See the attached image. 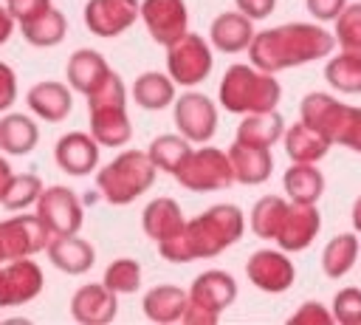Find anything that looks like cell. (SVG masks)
Listing matches in <instances>:
<instances>
[{
    "label": "cell",
    "instance_id": "obj_41",
    "mask_svg": "<svg viewBox=\"0 0 361 325\" xmlns=\"http://www.w3.org/2000/svg\"><path fill=\"white\" fill-rule=\"evenodd\" d=\"M288 322H290V325H333L336 319H333V311H327V305L310 300V302L299 305V311L290 314Z\"/></svg>",
    "mask_w": 361,
    "mask_h": 325
},
{
    "label": "cell",
    "instance_id": "obj_38",
    "mask_svg": "<svg viewBox=\"0 0 361 325\" xmlns=\"http://www.w3.org/2000/svg\"><path fill=\"white\" fill-rule=\"evenodd\" d=\"M333 40L336 45H341V51L361 57V3H350L338 11Z\"/></svg>",
    "mask_w": 361,
    "mask_h": 325
},
{
    "label": "cell",
    "instance_id": "obj_3",
    "mask_svg": "<svg viewBox=\"0 0 361 325\" xmlns=\"http://www.w3.org/2000/svg\"><path fill=\"white\" fill-rule=\"evenodd\" d=\"M279 96H282V88L274 79V73L259 71L254 65H231L223 73L220 90H217L220 105L228 113H243V116L274 110Z\"/></svg>",
    "mask_w": 361,
    "mask_h": 325
},
{
    "label": "cell",
    "instance_id": "obj_17",
    "mask_svg": "<svg viewBox=\"0 0 361 325\" xmlns=\"http://www.w3.org/2000/svg\"><path fill=\"white\" fill-rule=\"evenodd\" d=\"M347 110H350V105L338 102L336 96H330L324 90H313L299 105V122L310 124L313 130H319L324 138H330L336 144V138L341 133V124L347 119Z\"/></svg>",
    "mask_w": 361,
    "mask_h": 325
},
{
    "label": "cell",
    "instance_id": "obj_46",
    "mask_svg": "<svg viewBox=\"0 0 361 325\" xmlns=\"http://www.w3.org/2000/svg\"><path fill=\"white\" fill-rule=\"evenodd\" d=\"M305 6L316 20H336L347 0H305Z\"/></svg>",
    "mask_w": 361,
    "mask_h": 325
},
{
    "label": "cell",
    "instance_id": "obj_51",
    "mask_svg": "<svg viewBox=\"0 0 361 325\" xmlns=\"http://www.w3.org/2000/svg\"><path fill=\"white\" fill-rule=\"evenodd\" d=\"M358 246H361V243H358Z\"/></svg>",
    "mask_w": 361,
    "mask_h": 325
},
{
    "label": "cell",
    "instance_id": "obj_4",
    "mask_svg": "<svg viewBox=\"0 0 361 325\" xmlns=\"http://www.w3.org/2000/svg\"><path fill=\"white\" fill-rule=\"evenodd\" d=\"M90 110V136L99 147H124L133 138V124L127 116V90L118 73H107V79L87 96Z\"/></svg>",
    "mask_w": 361,
    "mask_h": 325
},
{
    "label": "cell",
    "instance_id": "obj_39",
    "mask_svg": "<svg viewBox=\"0 0 361 325\" xmlns=\"http://www.w3.org/2000/svg\"><path fill=\"white\" fill-rule=\"evenodd\" d=\"M102 283L116 294H135L141 288V266L133 257H118L104 268Z\"/></svg>",
    "mask_w": 361,
    "mask_h": 325
},
{
    "label": "cell",
    "instance_id": "obj_32",
    "mask_svg": "<svg viewBox=\"0 0 361 325\" xmlns=\"http://www.w3.org/2000/svg\"><path fill=\"white\" fill-rule=\"evenodd\" d=\"M133 99L144 107V110H164L175 102V82L169 79V73L161 71H147L135 79L133 85Z\"/></svg>",
    "mask_w": 361,
    "mask_h": 325
},
{
    "label": "cell",
    "instance_id": "obj_21",
    "mask_svg": "<svg viewBox=\"0 0 361 325\" xmlns=\"http://www.w3.org/2000/svg\"><path fill=\"white\" fill-rule=\"evenodd\" d=\"M45 252H48L51 266L65 274H87L96 263L93 246L76 235H51Z\"/></svg>",
    "mask_w": 361,
    "mask_h": 325
},
{
    "label": "cell",
    "instance_id": "obj_25",
    "mask_svg": "<svg viewBox=\"0 0 361 325\" xmlns=\"http://www.w3.org/2000/svg\"><path fill=\"white\" fill-rule=\"evenodd\" d=\"M183 223H186V220H183V212H180L178 201H172V198H155V201H149L147 209L141 212V229H144V235H147L149 240H155V243H161V240L178 235Z\"/></svg>",
    "mask_w": 361,
    "mask_h": 325
},
{
    "label": "cell",
    "instance_id": "obj_49",
    "mask_svg": "<svg viewBox=\"0 0 361 325\" xmlns=\"http://www.w3.org/2000/svg\"><path fill=\"white\" fill-rule=\"evenodd\" d=\"M350 218H353V226H355V232H361V195L355 198V203H353V212H350Z\"/></svg>",
    "mask_w": 361,
    "mask_h": 325
},
{
    "label": "cell",
    "instance_id": "obj_7",
    "mask_svg": "<svg viewBox=\"0 0 361 325\" xmlns=\"http://www.w3.org/2000/svg\"><path fill=\"white\" fill-rule=\"evenodd\" d=\"M164 48H166V73L172 82L192 88V85H200L203 79H209L212 65H214L209 40H203L195 31H186Z\"/></svg>",
    "mask_w": 361,
    "mask_h": 325
},
{
    "label": "cell",
    "instance_id": "obj_23",
    "mask_svg": "<svg viewBox=\"0 0 361 325\" xmlns=\"http://www.w3.org/2000/svg\"><path fill=\"white\" fill-rule=\"evenodd\" d=\"M65 73H68V88H73V90H79V93H85V96H90V93L107 79L110 65H107V59H104L99 51H93V48H79V51L71 54Z\"/></svg>",
    "mask_w": 361,
    "mask_h": 325
},
{
    "label": "cell",
    "instance_id": "obj_1",
    "mask_svg": "<svg viewBox=\"0 0 361 325\" xmlns=\"http://www.w3.org/2000/svg\"><path fill=\"white\" fill-rule=\"evenodd\" d=\"M245 218L234 203H214L197 218L186 220L178 235L158 243V252L169 263H189L217 257L243 237Z\"/></svg>",
    "mask_w": 361,
    "mask_h": 325
},
{
    "label": "cell",
    "instance_id": "obj_20",
    "mask_svg": "<svg viewBox=\"0 0 361 325\" xmlns=\"http://www.w3.org/2000/svg\"><path fill=\"white\" fill-rule=\"evenodd\" d=\"M228 164H231V175L237 184L254 187V184H265L271 178L274 170V158L268 147H254V144H243L234 138V144L228 147Z\"/></svg>",
    "mask_w": 361,
    "mask_h": 325
},
{
    "label": "cell",
    "instance_id": "obj_8",
    "mask_svg": "<svg viewBox=\"0 0 361 325\" xmlns=\"http://www.w3.org/2000/svg\"><path fill=\"white\" fill-rule=\"evenodd\" d=\"M178 184L189 192H214L234 184L228 155L217 147H200L186 155V161L175 172Z\"/></svg>",
    "mask_w": 361,
    "mask_h": 325
},
{
    "label": "cell",
    "instance_id": "obj_42",
    "mask_svg": "<svg viewBox=\"0 0 361 325\" xmlns=\"http://www.w3.org/2000/svg\"><path fill=\"white\" fill-rule=\"evenodd\" d=\"M336 144H344V147L361 153V107H350L347 110V119L341 124V133H338Z\"/></svg>",
    "mask_w": 361,
    "mask_h": 325
},
{
    "label": "cell",
    "instance_id": "obj_31",
    "mask_svg": "<svg viewBox=\"0 0 361 325\" xmlns=\"http://www.w3.org/2000/svg\"><path fill=\"white\" fill-rule=\"evenodd\" d=\"M144 317L152 322H180L186 308V291L178 285H155L144 297Z\"/></svg>",
    "mask_w": 361,
    "mask_h": 325
},
{
    "label": "cell",
    "instance_id": "obj_45",
    "mask_svg": "<svg viewBox=\"0 0 361 325\" xmlns=\"http://www.w3.org/2000/svg\"><path fill=\"white\" fill-rule=\"evenodd\" d=\"M234 3H237V11H243L248 20H265L276 8V0H234Z\"/></svg>",
    "mask_w": 361,
    "mask_h": 325
},
{
    "label": "cell",
    "instance_id": "obj_30",
    "mask_svg": "<svg viewBox=\"0 0 361 325\" xmlns=\"http://www.w3.org/2000/svg\"><path fill=\"white\" fill-rule=\"evenodd\" d=\"M282 130H285V119L276 113V107L262 113H245L243 124L237 127V141L254 147H271L282 138Z\"/></svg>",
    "mask_w": 361,
    "mask_h": 325
},
{
    "label": "cell",
    "instance_id": "obj_35",
    "mask_svg": "<svg viewBox=\"0 0 361 325\" xmlns=\"http://www.w3.org/2000/svg\"><path fill=\"white\" fill-rule=\"evenodd\" d=\"M288 212V201H282L279 195H262L254 209H251V232L262 240H274L279 226H282V218Z\"/></svg>",
    "mask_w": 361,
    "mask_h": 325
},
{
    "label": "cell",
    "instance_id": "obj_50",
    "mask_svg": "<svg viewBox=\"0 0 361 325\" xmlns=\"http://www.w3.org/2000/svg\"><path fill=\"white\" fill-rule=\"evenodd\" d=\"M0 263H3V257H0Z\"/></svg>",
    "mask_w": 361,
    "mask_h": 325
},
{
    "label": "cell",
    "instance_id": "obj_9",
    "mask_svg": "<svg viewBox=\"0 0 361 325\" xmlns=\"http://www.w3.org/2000/svg\"><path fill=\"white\" fill-rule=\"evenodd\" d=\"M37 218L45 223L51 235H76L82 229L85 212L71 187H48L37 198Z\"/></svg>",
    "mask_w": 361,
    "mask_h": 325
},
{
    "label": "cell",
    "instance_id": "obj_22",
    "mask_svg": "<svg viewBox=\"0 0 361 325\" xmlns=\"http://www.w3.org/2000/svg\"><path fill=\"white\" fill-rule=\"evenodd\" d=\"M254 40V20L243 11H223L209 25V42L223 54H240Z\"/></svg>",
    "mask_w": 361,
    "mask_h": 325
},
{
    "label": "cell",
    "instance_id": "obj_24",
    "mask_svg": "<svg viewBox=\"0 0 361 325\" xmlns=\"http://www.w3.org/2000/svg\"><path fill=\"white\" fill-rule=\"evenodd\" d=\"M25 105L34 110V116H39L42 122H62L68 119L71 107H73V96H71V88L62 85V82H37L28 96H25Z\"/></svg>",
    "mask_w": 361,
    "mask_h": 325
},
{
    "label": "cell",
    "instance_id": "obj_12",
    "mask_svg": "<svg viewBox=\"0 0 361 325\" xmlns=\"http://www.w3.org/2000/svg\"><path fill=\"white\" fill-rule=\"evenodd\" d=\"M138 17L147 25V34L158 45H169L189 31V11L183 0H141Z\"/></svg>",
    "mask_w": 361,
    "mask_h": 325
},
{
    "label": "cell",
    "instance_id": "obj_11",
    "mask_svg": "<svg viewBox=\"0 0 361 325\" xmlns=\"http://www.w3.org/2000/svg\"><path fill=\"white\" fill-rule=\"evenodd\" d=\"M172 113L178 133L195 144H206L217 130V107L206 93L186 90L172 102Z\"/></svg>",
    "mask_w": 361,
    "mask_h": 325
},
{
    "label": "cell",
    "instance_id": "obj_18",
    "mask_svg": "<svg viewBox=\"0 0 361 325\" xmlns=\"http://www.w3.org/2000/svg\"><path fill=\"white\" fill-rule=\"evenodd\" d=\"M118 294L110 291L104 283H87L82 288H76V294L71 297V317L76 322L85 325H104L116 319L118 311Z\"/></svg>",
    "mask_w": 361,
    "mask_h": 325
},
{
    "label": "cell",
    "instance_id": "obj_15",
    "mask_svg": "<svg viewBox=\"0 0 361 325\" xmlns=\"http://www.w3.org/2000/svg\"><path fill=\"white\" fill-rule=\"evenodd\" d=\"M138 20V0H87L85 25L96 37H118Z\"/></svg>",
    "mask_w": 361,
    "mask_h": 325
},
{
    "label": "cell",
    "instance_id": "obj_40",
    "mask_svg": "<svg viewBox=\"0 0 361 325\" xmlns=\"http://www.w3.org/2000/svg\"><path fill=\"white\" fill-rule=\"evenodd\" d=\"M333 319L341 325H361V288L350 285L333 297Z\"/></svg>",
    "mask_w": 361,
    "mask_h": 325
},
{
    "label": "cell",
    "instance_id": "obj_2",
    "mask_svg": "<svg viewBox=\"0 0 361 325\" xmlns=\"http://www.w3.org/2000/svg\"><path fill=\"white\" fill-rule=\"evenodd\" d=\"M336 40L327 28L316 23H285L265 31H254L251 45L245 48L251 57V65L268 73L296 68L313 59H322L333 51Z\"/></svg>",
    "mask_w": 361,
    "mask_h": 325
},
{
    "label": "cell",
    "instance_id": "obj_26",
    "mask_svg": "<svg viewBox=\"0 0 361 325\" xmlns=\"http://www.w3.org/2000/svg\"><path fill=\"white\" fill-rule=\"evenodd\" d=\"M20 31H23V40L28 45H34V48H51V45H59L65 40V34H68V17L59 8L48 6L45 11L23 20L20 23Z\"/></svg>",
    "mask_w": 361,
    "mask_h": 325
},
{
    "label": "cell",
    "instance_id": "obj_14",
    "mask_svg": "<svg viewBox=\"0 0 361 325\" xmlns=\"http://www.w3.org/2000/svg\"><path fill=\"white\" fill-rule=\"evenodd\" d=\"M245 274L259 291L282 294V291H288L293 285L296 268L288 260V252H282V249H259V252H254L248 257Z\"/></svg>",
    "mask_w": 361,
    "mask_h": 325
},
{
    "label": "cell",
    "instance_id": "obj_43",
    "mask_svg": "<svg viewBox=\"0 0 361 325\" xmlns=\"http://www.w3.org/2000/svg\"><path fill=\"white\" fill-rule=\"evenodd\" d=\"M17 99V73L11 71V65L0 62V113L8 110Z\"/></svg>",
    "mask_w": 361,
    "mask_h": 325
},
{
    "label": "cell",
    "instance_id": "obj_13",
    "mask_svg": "<svg viewBox=\"0 0 361 325\" xmlns=\"http://www.w3.org/2000/svg\"><path fill=\"white\" fill-rule=\"evenodd\" d=\"M42 285L45 277L34 260L17 257V260H6V266L0 263V308L31 302L42 291Z\"/></svg>",
    "mask_w": 361,
    "mask_h": 325
},
{
    "label": "cell",
    "instance_id": "obj_6",
    "mask_svg": "<svg viewBox=\"0 0 361 325\" xmlns=\"http://www.w3.org/2000/svg\"><path fill=\"white\" fill-rule=\"evenodd\" d=\"M237 297V283L228 271L209 268L195 277L192 288L186 291V308H183V322L189 325H214L220 314L234 302Z\"/></svg>",
    "mask_w": 361,
    "mask_h": 325
},
{
    "label": "cell",
    "instance_id": "obj_10",
    "mask_svg": "<svg viewBox=\"0 0 361 325\" xmlns=\"http://www.w3.org/2000/svg\"><path fill=\"white\" fill-rule=\"evenodd\" d=\"M51 240V232L37 215H11L0 220V257L17 260V257H31L42 252Z\"/></svg>",
    "mask_w": 361,
    "mask_h": 325
},
{
    "label": "cell",
    "instance_id": "obj_5",
    "mask_svg": "<svg viewBox=\"0 0 361 325\" xmlns=\"http://www.w3.org/2000/svg\"><path fill=\"white\" fill-rule=\"evenodd\" d=\"M155 175L158 170L147 150H124L96 172V187L107 203L124 206L141 198L155 184Z\"/></svg>",
    "mask_w": 361,
    "mask_h": 325
},
{
    "label": "cell",
    "instance_id": "obj_34",
    "mask_svg": "<svg viewBox=\"0 0 361 325\" xmlns=\"http://www.w3.org/2000/svg\"><path fill=\"white\" fill-rule=\"evenodd\" d=\"M358 252H361V246H358V237H355V235H350V232L336 235V237L324 246V252H322V271H324L327 277H333V280L344 277V274L355 266Z\"/></svg>",
    "mask_w": 361,
    "mask_h": 325
},
{
    "label": "cell",
    "instance_id": "obj_29",
    "mask_svg": "<svg viewBox=\"0 0 361 325\" xmlns=\"http://www.w3.org/2000/svg\"><path fill=\"white\" fill-rule=\"evenodd\" d=\"M282 187L288 192L290 201L296 203H316L324 192V175L316 170V164H305V161H293L285 175H282Z\"/></svg>",
    "mask_w": 361,
    "mask_h": 325
},
{
    "label": "cell",
    "instance_id": "obj_44",
    "mask_svg": "<svg viewBox=\"0 0 361 325\" xmlns=\"http://www.w3.org/2000/svg\"><path fill=\"white\" fill-rule=\"evenodd\" d=\"M6 3H8L6 8L14 17V23H23V20H28V17H34L51 6V0H6Z\"/></svg>",
    "mask_w": 361,
    "mask_h": 325
},
{
    "label": "cell",
    "instance_id": "obj_33",
    "mask_svg": "<svg viewBox=\"0 0 361 325\" xmlns=\"http://www.w3.org/2000/svg\"><path fill=\"white\" fill-rule=\"evenodd\" d=\"M189 144H192V141L183 138L180 133H164V136H155V138L149 141L147 155H149V161L155 164V170H164V172L175 175L178 167H180V164L186 161V155L192 153Z\"/></svg>",
    "mask_w": 361,
    "mask_h": 325
},
{
    "label": "cell",
    "instance_id": "obj_16",
    "mask_svg": "<svg viewBox=\"0 0 361 325\" xmlns=\"http://www.w3.org/2000/svg\"><path fill=\"white\" fill-rule=\"evenodd\" d=\"M322 229V215L316 203H296L288 201V212L282 218V226L276 232V243L282 252H302L307 249Z\"/></svg>",
    "mask_w": 361,
    "mask_h": 325
},
{
    "label": "cell",
    "instance_id": "obj_36",
    "mask_svg": "<svg viewBox=\"0 0 361 325\" xmlns=\"http://www.w3.org/2000/svg\"><path fill=\"white\" fill-rule=\"evenodd\" d=\"M324 79L338 93H361V57L341 51L324 65Z\"/></svg>",
    "mask_w": 361,
    "mask_h": 325
},
{
    "label": "cell",
    "instance_id": "obj_47",
    "mask_svg": "<svg viewBox=\"0 0 361 325\" xmlns=\"http://www.w3.org/2000/svg\"><path fill=\"white\" fill-rule=\"evenodd\" d=\"M11 28H14V17L8 14V8L0 6V45L11 37Z\"/></svg>",
    "mask_w": 361,
    "mask_h": 325
},
{
    "label": "cell",
    "instance_id": "obj_48",
    "mask_svg": "<svg viewBox=\"0 0 361 325\" xmlns=\"http://www.w3.org/2000/svg\"><path fill=\"white\" fill-rule=\"evenodd\" d=\"M11 175H14V172H11L8 161H6V158H0V195L6 192V184L11 181Z\"/></svg>",
    "mask_w": 361,
    "mask_h": 325
},
{
    "label": "cell",
    "instance_id": "obj_27",
    "mask_svg": "<svg viewBox=\"0 0 361 325\" xmlns=\"http://www.w3.org/2000/svg\"><path fill=\"white\" fill-rule=\"evenodd\" d=\"M333 141L324 138L319 130H313L305 122H296L285 130V153L290 161H305V164H316L330 153Z\"/></svg>",
    "mask_w": 361,
    "mask_h": 325
},
{
    "label": "cell",
    "instance_id": "obj_28",
    "mask_svg": "<svg viewBox=\"0 0 361 325\" xmlns=\"http://www.w3.org/2000/svg\"><path fill=\"white\" fill-rule=\"evenodd\" d=\"M39 141V127L31 116L25 113H6L0 119V150L8 155H25L37 147Z\"/></svg>",
    "mask_w": 361,
    "mask_h": 325
},
{
    "label": "cell",
    "instance_id": "obj_19",
    "mask_svg": "<svg viewBox=\"0 0 361 325\" xmlns=\"http://www.w3.org/2000/svg\"><path fill=\"white\" fill-rule=\"evenodd\" d=\"M54 161L68 175H90L99 164V144L90 133H65L54 147Z\"/></svg>",
    "mask_w": 361,
    "mask_h": 325
},
{
    "label": "cell",
    "instance_id": "obj_37",
    "mask_svg": "<svg viewBox=\"0 0 361 325\" xmlns=\"http://www.w3.org/2000/svg\"><path fill=\"white\" fill-rule=\"evenodd\" d=\"M42 178L34 175V172H17L11 175V181L6 184V192L0 195V203L6 212H20V209H28L31 203H37L39 192H42Z\"/></svg>",
    "mask_w": 361,
    "mask_h": 325
}]
</instances>
